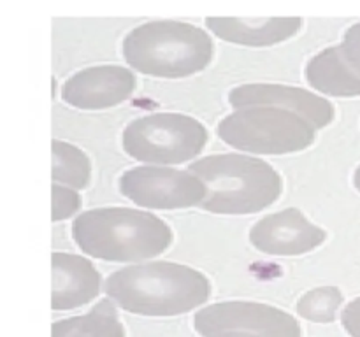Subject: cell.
<instances>
[{
    "instance_id": "7c38bea8",
    "label": "cell",
    "mask_w": 360,
    "mask_h": 337,
    "mask_svg": "<svg viewBox=\"0 0 360 337\" xmlns=\"http://www.w3.org/2000/svg\"><path fill=\"white\" fill-rule=\"evenodd\" d=\"M102 277L94 263L79 255L53 253V311H69L94 300L101 291Z\"/></svg>"
},
{
    "instance_id": "6da1fadb",
    "label": "cell",
    "mask_w": 360,
    "mask_h": 337,
    "mask_svg": "<svg viewBox=\"0 0 360 337\" xmlns=\"http://www.w3.org/2000/svg\"><path fill=\"white\" fill-rule=\"evenodd\" d=\"M104 291L132 315L178 316L204 304L211 284L204 274L174 262L130 265L105 279Z\"/></svg>"
},
{
    "instance_id": "8992f818",
    "label": "cell",
    "mask_w": 360,
    "mask_h": 337,
    "mask_svg": "<svg viewBox=\"0 0 360 337\" xmlns=\"http://www.w3.org/2000/svg\"><path fill=\"white\" fill-rule=\"evenodd\" d=\"M123 150L146 164H183L207 143V130L192 116L157 112L130 121L123 130Z\"/></svg>"
},
{
    "instance_id": "44dd1931",
    "label": "cell",
    "mask_w": 360,
    "mask_h": 337,
    "mask_svg": "<svg viewBox=\"0 0 360 337\" xmlns=\"http://www.w3.org/2000/svg\"><path fill=\"white\" fill-rule=\"evenodd\" d=\"M210 337H259V336H255V333H248V332H220Z\"/></svg>"
},
{
    "instance_id": "4fadbf2b",
    "label": "cell",
    "mask_w": 360,
    "mask_h": 337,
    "mask_svg": "<svg viewBox=\"0 0 360 337\" xmlns=\"http://www.w3.org/2000/svg\"><path fill=\"white\" fill-rule=\"evenodd\" d=\"M204 23L217 37L253 48L280 44L302 27L301 18H206Z\"/></svg>"
},
{
    "instance_id": "7a4b0ae2",
    "label": "cell",
    "mask_w": 360,
    "mask_h": 337,
    "mask_svg": "<svg viewBox=\"0 0 360 337\" xmlns=\"http://www.w3.org/2000/svg\"><path fill=\"white\" fill-rule=\"evenodd\" d=\"M79 249L108 262H143L164 253L172 232L164 220L129 207H101L81 213L72 223Z\"/></svg>"
},
{
    "instance_id": "9a60e30c",
    "label": "cell",
    "mask_w": 360,
    "mask_h": 337,
    "mask_svg": "<svg viewBox=\"0 0 360 337\" xmlns=\"http://www.w3.org/2000/svg\"><path fill=\"white\" fill-rule=\"evenodd\" d=\"M51 337H125V329L111 298H102L86 315L53 323Z\"/></svg>"
},
{
    "instance_id": "2e32d148",
    "label": "cell",
    "mask_w": 360,
    "mask_h": 337,
    "mask_svg": "<svg viewBox=\"0 0 360 337\" xmlns=\"http://www.w3.org/2000/svg\"><path fill=\"white\" fill-rule=\"evenodd\" d=\"M91 165L86 153L63 140H53V181L72 190L86 188Z\"/></svg>"
},
{
    "instance_id": "9c48e42d",
    "label": "cell",
    "mask_w": 360,
    "mask_h": 337,
    "mask_svg": "<svg viewBox=\"0 0 360 337\" xmlns=\"http://www.w3.org/2000/svg\"><path fill=\"white\" fill-rule=\"evenodd\" d=\"M229 104L234 109L278 107L295 112L308 119L316 130L323 128L334 119V105L327 98L308 90L287 84L248 83L229 91Z\"/></svg>"
},
{
    "instance_id": "d6986e66",
    "label": "cell",
    "mask_w": 360,
    "mask_h": 337,
    "mask_svg": "<svg viewBox=\"0 0 360 337\" xmlns=\"http://www.w3.org/2000/svg\"><path fill=\"white\" fill-rule=\"evenodd\" d=\"M340 48L348 63L360 74V21L345 32Z\"/></svg>"
},
{
    "instance_id": "7402d4cb",
    "label": "cell",
    "mask_w": 360,
    "mask_h": 337,
    "mask_svg": "<svg viewBox=\"0 0 360 337\" xmlns=\"http://www.w3.org/2000/svg\"><path fill=\"white\" fill-rule=\"evenodd\" d=\"M354 185H355V188L359 190L360 192V165L357 168H355V174H354Z\"/></svg>"
},
{
    "instance_id": "5bb4252c",
    "label": "cell",
    "mask_w": 360,
    "mask_h": 337,
    "mask_svg": "<svg viewBox=\"0 0 360 337\" xmlns=\"http://www.w3.org/2000/svg\"><path fill=\"white\" fill-rule=\"evenodd\" d=\"M306 79L315 90L330 97L360 95V74L348 63L340 46L316 53L306 67Z\"/></svg>"
},
{
    "instance_id": "e0dca14e",
    "label": "cell",
    "mask_w": 360,
    "mask_h": 337,
    "mask_svg": "<svg viewBox=\"0 0 360 337\" xmlns=\"http://www.w3.org/2000/svg\"><path fill=\"white\" fill-rule=\"evenodd\" d=\"M343 304V293L336 286H320L299 298L297 315L315 323H333Z\"/></svg>"
},
{
    "instance_id": "ac0fdd59",
    "label": "cell",
    "mask_w": 360,
    "mask_h": 337,
    "mask_svg": "<svg viewBox=\"0 0 360 337\" xmlns=\"http://www.w3.org/2000/svg\"><path fill=\"white\" fill-rule=\"evenodd\" d=\"M81 207V199L72 188L53 185V221H62L76 214Z\"/></svg>"
},
{
    "instance_id": "5b68a950",
    "label": "cell",
    "mask_w": 360,
    "mask_h": 337,
    "mask_svg": "<svg viewBox=\"0 0 360 337\" xmlns=\"http://www.w3.org/2000/svg\"><path fill=\"white\" fill-rule=\"evenodd\" d=\"M315 126L295 112L278 107L236 109L217 126L225 144L255 154H285L309 147Z\"/></svg>"
},
{
    "instance_id": "3957f363",
    "label": "cell",
    "mask_w": 360,
    "mask_h": 337,
    "mask_svg": "<svg viewBox=\"0 0 360 337\" xmlns=\"http://www.w3.org/2000/svg\"><path fill=\"white\" fill-rule=\"evenodd\" d=\"M206 186L200 207L214 214H253L280 197L281 178L267 161L239 153H218L188 167Z\"/></svg>"
},
{
    "instance_id": "52a82bcc",
    "label": "cell",
    "mask_w": 360,
    "mask_h": 337,
    "mask_svg": "<svg viewBox=\"0 0 360 337\" xmlns=\"http://www.w3.org/2000/svg\"><path fill=\"white\" fill-rule=\"evenodd\" d=\"M120 192L148 209H183L200 206L206 186L192 172L167 167H134L118 179Z\"/></svg>"
},
{
    "instance_id": "277c9868",
    "label": "cell",
    "mask_w": 360,
    "mask_h": 337,
    "mask_svg": "<svg viewBox=\"0 0 360 337\" xmlns=\"http://www.w3.org/2000/svg\"><path fill=\"white\" fill-rule=\"evenodd\" d=\"M214 44L206 30L174 20L148 21L123 41V58L137 72L179 79L200 72L211 63Z\"/></svg>"
},
{
    "instance_id": "30bf717a",
    "label": "cell",
    "mask_w": 360,
    "mask_h": 337,
    "mask_svg": "<svg viewBox=\"0 0 360 337\" xmlns=\"http://www.w3.org/2000/svg\"><path fill=\"white\" fill-rule=\"evenodd\" d=\"M327 234L297 207H287L253 225L250 241L259 251L273 256H294L323 244Z\"/></svg>"
},
{
    "instance_id": "8fae6325",
    "label": "cell",
    "mask_w": 360,
    "mask_h": 337,
    "mask_svg": "<svg viewBox=\"0 0 360 337\" xmlns=\"http://www.w3.org/2000/svg\"><path fill=\"white\" fill-rule=\"evenodd\" d=\"M136 84V76L127 67L95 65L70 76L62 88V98L72 107L97 111L123 104Z\"/></svg>"
},
{
    "instance_id": "ba28073f",
    "label": "cell",
    "mask_w": 360,
    "mask_h": 337,
    "mask_svg": "<svg viewBox=\"0 0 360 337\" xmlns=\"http://www.w3.org/2000/svg\"><path fill=\"white\" fill-rule=\"evenodd\" d=\"M204 337L220 332H248L259 337H301V325L288 312L260 302H218L200 309L193 318Z\"/></svg>"
},
{
    "instance_id": "ffe728a7",
    "label": "cell",
    "mask_w": 360,
    "mask_h": 337,
    "mask_svg": "<svg viewBox=\"0 0 360 337\" xmlns=\"http://www.w3.org/2000/svg\"><path fill=\"white\" fill-rule=\"evenodd\" d=\"M341 323L352 337H360V297L352 300L341 312Z\"/></svg>"
}]
</instances>
